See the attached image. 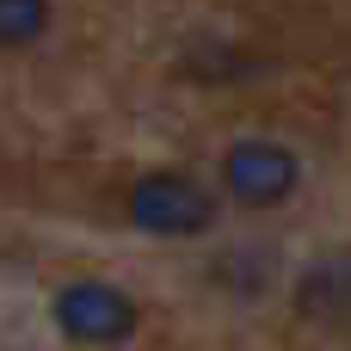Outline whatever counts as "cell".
Wrapping results in <instances>:
<instances>
[{
  "instance_id": "1",
  "label": "cell",
  "mask_w": 351,
  "mask_h": 351,
  "mask_svg": "<svg viewBox=\"0 0 351 351\" xmlns=\"http://www.w3.org/2000/svg\"><path fill=\"white\" fill-rule=\"evenodd\" d=\"M130 222L142 234H204L216 222V197L185 173H148L130 191Z\"/></svg>"
},
{
  "instance_id": "5",
  "label": "cell",
  "mask_w": 351,
  "mask_h": 351,
  "mask_svg": "<svg viewBox=\"0 0 351 351\" xmlns=\"http://www.w3.org/2000/svg\"><path fill=\"white\" fill-rule=\"evenodd\" d=\"M49 19V0H0V43H31Z\"/></svg>"
},
{
  "instance_id": "4",
  "label": "cell",
  "mask_w": 351,
  "mask_h": 351,
  "mask_svg": "<svg viewBox=\"0 0 351 351\" xmlns=\"http://www.w3.org/2000/svg\"><path fill=\"white\" fill-rule=\"evenodd\" d=\"M351 259H333V265H315L308 284H302V308L308 315H351Z\"/></svg>"
},
{
  "instance_id": "3",
  "label": "cell",
  "mask_w": 351,
  "mask_h": 351,
  "mask_svg": "<svg viewBox=\"0 0 351 351\" xmlns=\"http://www.w3.org/2000/svg\"><path fill=\"white\" fill-rule=\"evenodd\" d=\"M56 327L68 339H86V346H111L136 327V302L117 290V284H99V278H80L56 296Z\"/></svg>"
},
{
  "instance_id": "2",
  "label": "cell",
  "mask_w": 351,
  "mask_h": 351,
  "mask_svg": "<svg viewBox=\"0 0 351 351\" xmlns=\"http://www.w3.org/2000/svg\"><path fill=\"white\" fill-rule=\"evenodd\" d=\"M222 179H228V197H234V204L271 210V204H284V197L296 191L302 160H296V148H284V142H234L228 160H222Z\"/></svg>"
}]
</instances>
